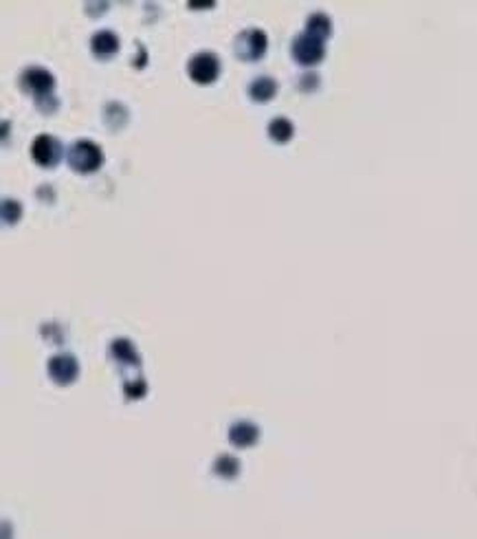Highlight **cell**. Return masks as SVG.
Returning <instances> with one entry per match:
<instances>
[{
    "label": "cell",
    "mask_w": 477,
    "mask_h": 539,
    "mask_svg": "<svg viewBox=\"0 0 477 539\" xmlns=\"http://www.w3.org/2000/svg\"><path fill=\"white\" fill-rule=\"evenodd\" d=\"M268 38L262 29H246L236 38V56L242 62H258L264 58Z\"/></svg>",
    "instance_id": "cell-4"
},
{
    "label": "cell",
    "mask_w": 477,
    "mask_h": 539,
    "mask_svg": "<svg viewBox=\"0 0 477 539\" xmlns=\"http://www.w3.org/2000/svg\"><path fill=\"white\" fill-rule=\"evenodd\" d=\"M90 51H93V56L97 60H110V58H115L117 51H119V38H117V34L108 31V29L97 31L90 38Z\"/></svg>",
    "instance_id": "cell-8"
},
{
    "label": "cell",
    "mask_w": 477,
    "mask_h": 539,
    "mask_svg": "<svg viewBox=\"0 0 477 539\" xmlns=\"http://www.w3.org/2000/svg\"><path fill=\"white\" fill-rule=\"evenodd\" d=\"M20 88L24 93H29L36 97L38 104H42L44 99H53V91H56V77L48 73L46 68L40 66H31L27 71H22L20 75Z\"/></svg>",
    "instance_id": "cell-2"
},
{
    "label": "cell",
    "mask_w": 477,
    "mask_h": 539,
    "mask_svg": "<svg viewBox=\"0 0 477 539\" xmlns=\"http://www.w3.org/2000/svg\"><path fill=\"white\" fill-rule=\"evenodd\" d=\"M123 390H125V394H128V399H141L145 394V383H143V379H137L135 383L128 381Z\"/></svg>",
    "instance_id": "cell-16"
},
{
    "label": "cell",
    "mask_w": 477,
    "mask_h": 539,
    "mask_svg": "<svg viewBox=\"0 0 477 539\" xmlns=\"http://www.w3.org/2000/svg\"><path fill=\"white\" fill-rule=\"evenodd\" d=\"M306 34L319 40H325L332 34V22L325 14H313L306 22Z\"/></svg>",
    "instance_id": "cell-13"
},
{
    "label": "cell",
    "mask_w": 477,
    "mask_h": 539,
    "mask_svg": "<svg viewBox=\"0 0 477 539\" xmlns=\"http://www.w3.org/2000/svg\"><path fill=\"white\" fill-rule=\"evenodd\" d=\"M295 135V125L286 117H275L268 123V139L273 143H288Z\"/></svg>",
    "instance_id": "cell-11"
},
{
    "label": "cell",
    "mask_w": 477,
    "mask_h": 539,
    "mask_svg": "<svg viewBox=\"0 0 477 539\" xmlns=\"http://www.w3.org/2000/svg\"><path fill=\"white\" fill-rule=\"evenodd\" d=\"M64 157V148L53 135H38L31 143V159L40 168H56Z\"/></svg>",
    "instance_id": "cell-6"
},
{
    "label": "cell",
    "mask_w": 477,
    "mask_h": 539,
    "mask_svg": "<svg viewBox=\"0 0 477 539\" xmlns=\"http://www.w3.org/2000/svg\"><path fill=\"white\" fill-rule=\"evenodd\" d=\"M110 354L117 359L119 364H125V366H139V354H137L135 346H132L128 339H117V342H112V346H110Z\"/></svg>",
    "instance_id": "cell-12"
},
{
    "label": "cell",
    "mask_w": 477,
    "mask_h": 539,
    "mask_svg": "<svg viewBox=\"0 0 477 539\" xmlns=\"http://www.w3.org/2000/svg\"><path fill=\"white\" fill-rule=\"evenodd\" d=\"M66 163L73 172H78V174H93L102 168L104 152L97 143L88 141V139H80L66 150Z\"/></svg>",
    "instance_id": "cell-1"
},
{
    "label": "cell",
    "mask_w": 477,
    "mask_h": 539,
    "mask_svg": "<svg viewBox=\"0 0 477 539\" xmlns=\"http://www.w3.org/2000/svg\"><path fill=\"white\" fill-rule=\"evenodd\" d=\"M290 53H293V58H295L297 64H301V66H315V64H319L323 60L325 46H323V40H319V38H313L308 34H299L293 40Z\"/></svg>",
    "instance_id": "cell-5"
},
{
    "label": "cell",
    "mask_w": 477,
    "mask_h": 539,
    "mask_svg": "<svg viewBox=\"0 0 477 539\" xmlns=\"http://www.w3.org/2000/svg\"><path fill=\"white\" fill-rule=\"evenodd\" d=\"M187 73L192 77V82H196L200 86L214 84L220 75V60H218V56L209 53V51H200V53H196L187 62Z\"/></svg>",
    "instance_id": "cell-3"
},
{
    "label": "cell",
    "mask_w": 477,
    "mask_h": 539,
    "mask_svg": "<svg viewBox=\"0 0 477 539\" xmlns=\"http://www.w3.org/2000/svg\"><path fill=\"white\" fill-rule=\"evenodd\" d=\"M214 473L220 476V478L231 480V478H236L240 473V462L234 456H227V453L218 456L216 462H214Z\"/></svg>",
    "instance_id": "cell-14"
},
{
    "label": "cell",
    "mask_w": 477,
    "mask_h": 539,
    "mask_svg": "<svg viewBox=\"0 0 477 539\" xmlns=\"http://www.w3.org/2000/svg\"><path fill=\"white\" fill-rule=\"evenodd\" d=\"M229 441L234 447H240V449L251 447L260 441V429L248 421H238L229 429Z\"/></svg>",
    "instance_id": "cell-9"
},
{
    "label": "cell",
    "mask_w": 477,
    "mask_h": 539,
    "mask_svg": "<svg viewBox=\"0 0 477 539\" xmlns=\"http://www.w3.org/2000/svg\"><path fill=\"white\" fill-rule=\"evenodd\" d=\"M48 376H51L58 385H68L78 379L80 374V366L78 359L73 354H56L48 359Z\"/></svg>",
    "instance_id": "cell-7"
},
{
    "label": "cell",
    "mask_w": 477,
    "mask_h": 539,
    "mask_svg": "<svg viewBox=\"0 0 477 539\" xmlns=\"http://www.w3.org/2000/svg\"><path fill=\"white\" fill-rule=\"evenodd\" d=\"M275 93H278V82L273 80V77H258V80L251 82L248 86V97L253 101H260V104H266V101H271L275 97Z\"/></svg>",
    "instance_id": "cell-10"
},
{
    "label": "cell",
    "mask_w": 477,
    "mask_h": 539,
    "mask_svg": "<svg viewBox=\"0 0 477 539\" xmlns=\"http://www.w3.org/2000/svg\"><path fill=\"white\" fill-rule=\"evenodd\" d=\"M20 214H22V207H20L18 200H5V202H3V218H5L7 225L18 222Z\"/></svg>",
    "instance_id": "cell-15"
}]
</instances>
